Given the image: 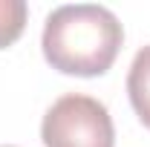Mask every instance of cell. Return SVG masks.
I'll use <instances>...</instances> for the list:
<instances>
[{"label":"cell","mask_w":150,"mask_h":147,"mask_svg":"<svg viewBox=\"0 0 150 147\" xmlns=\"http://www.w3.org/2000/svg\"><path fill=\"white\" fill-rule=\"evenodd\" d=\"M26 18H29V6L23 0H0V49L12 46L23 35Z\"/></svg>","instance_id":"cell-4"},{"label":"cell","mask_w":150,"mask_h":147,"mask_svg":"<svg viewBox=\"0 0 150 147\" xmlns=\"http://www.w3.org/2000/svg\"><path fill=\"white\" fill-rule=\"evenodd\" d=\"M124 29L107 6L67 3L46 15L40 49L46 64L61 75L98 78L115 64Z\"/></svg>","instance_id":"cell-1"},{"label":"cell","mask_w":150,"mask_h":147,"mask_svg":"<svg viewBox=\"0 0 150 147\" xmlns=\"http://www.w3.org/2000/svg\"><path fill=\"white\" fill-rule=\"evenodd\" d=\"M0 147H12V144H0Z\"/></svg>","instance_id":"cell-5"},{"label":"cell","mask_w":150,"mask_h":147,"mask_svg":"<svg viewBox=\"0 0 150 147\" xmlns=\"http://www.w3.org/2000/svg\"><path fill=\"white\" fill-rule=\"evenodd\" d=\"M127 98L139 121L150 130V43L142 46L127 72Z\"/></svg>","instance_id":"cell-3"},{"label":"cell","mask_w":150,"mask_h":147,"mask_svg":"<svg viewBox=\"0 0 150 147\" xmlns=\"http://www.w3.org/2000/svg\"><path fill=\"white\" fill-rule=\"evenodd\" d=\"M43 147H115L110 110L84 92L61 95L40 121Z\"/></svg>","instance_id":"cell-2"}]
</instances>
